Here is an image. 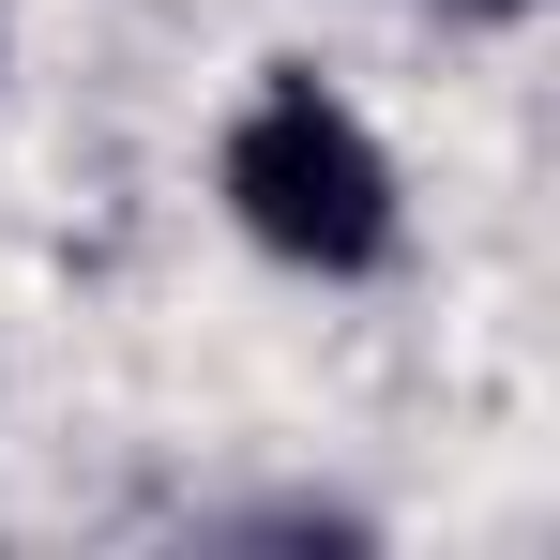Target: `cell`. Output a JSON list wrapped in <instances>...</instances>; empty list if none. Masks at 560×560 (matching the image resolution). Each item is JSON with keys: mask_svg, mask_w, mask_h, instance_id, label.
I'll list each match as a JSON object with an SVG mask.
<instances>
[{"mask_svg": "<svg viewBox=\"0 0 560 560\" xmlns=\"http://www.w3.org/2000/svg\"><path fill=\"white\" fill-rule=\"evenodd\" d=\"M228 212L288 273H378L394 258V152L318 77H273V92L228 121Z\"/></svg>", "mask_w": 560, "mask_h": 560, "instance_id": "6da1fadb", "label": "cell"}, {"mask_svg": "<svg viewBox=\"0 0 560 560\" xmlns=\"http://www.w3.org/2000/svg\"><path fill=\"white\" fill-rule=\"evenodd\" d=\"M455 15H530V0H455Z\"/></svg>", "mask_w": 560, "mask_h": 560, "instance_id": "7a4b0ae2", "label": "cell"}]
</instances>
